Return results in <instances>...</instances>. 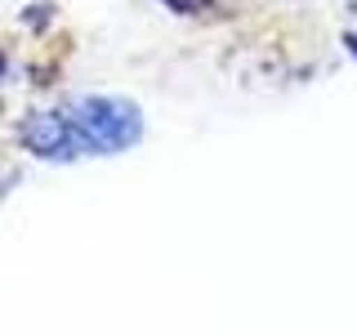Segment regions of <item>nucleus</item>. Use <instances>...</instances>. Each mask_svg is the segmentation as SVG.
<instances>
[{"instance_id": "20e7f679", "label": "nucleus", "mask_w": 357, "mask_h": 335, "mask_svg": "<svg viewBox=\"0 0 357 335\" xmlns=\"http://www.w3.org/2000/svg\"><path fill=\"white\" fill-rule=\"evenodd\" d=\"M5 67H9V63H5V50H0V81H5Z\"/></svg>"}, {"instance_id": "f03ea898", "label": "nucleus", "mask_w": 357, "mask_h": 335, "mask_svg": "<svg viewBox=\"0 0 357 335\" xmlns=\"http://www.w3.org/2000/svg\"><path fill=\"white\" fill-rule=\"evenodd\" d=\"M18 134H22V148L31 156H40V161H72V156L85 152L67 112H31Z\"/></svg>"}, {"instance_id": "39448f33", "label": "nucleus", "mask_w": 357, "mask_h": 335, "mask_svg": "<svg viewBox=\"0 0 357 335\" xmlns=\"http://www.w3.org/2000/svg\"><path fill=\"white\" fill-rule=\"evenodd\" d=\"M344 45H349V50H353V54H357V36H349V40H344Z\"/></svg>"}, {"instance_id": "7ed1b4c3", "label": "nucleus", "mask_w": 357, "mask_h": 335, "mask_svg": "<svg viewBox=\"0 0 357 335\" xmlns=\"http://www.w3.org/2000/svg\"><path fill=\"white\" fill-rule=\"evenodd\" d=\"M170 14H201V9H210L215 0H161Z\"/></svg>"}, {"instance_id": "f257e3e1", "label": "nucleus", "mask_w": 357, "mask_h": 335, "mask_svg": "<svg viewBox=\"0 0 357 335\" xmlns=\"http://www.w3.org/2000/svg\"><path fill=\"white\" fill-rule=\"evenodd\" d=\"M72 121L76 139H81L85 156H107V152H126L139 143L143 134V112L130 98H107V94H85L72 98L63 107Z\"/></svg>"}]
</instances>
